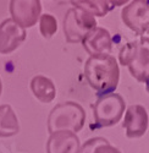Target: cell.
Masks as SVG:
<instances>
[{
  "instance_id": "6da1fadb",
  "label": "cell",
  "mask_w": 149,
  "mask_h": 153,
  "mask_svg": "<svg viewBox=\"0 0 149 153\" xmlns=\"http://www.w3.org/2000/svg\"><path fill=\"white\" fill-rule=\"evenodd\" d=\"M84 76L87 82L99 96L110 94L119 86V62L115 56L110 54L89 56L84 64Z\"/></svg>"
},
{
  "instance_id": "7a4b0ae2",
  "label": "cell",
  "mask_w": 149,
  "mask_h": 153,
  "mask_svg": "<svg viewBox=\"0 0 149 153\" xmlns=\"http://www.w3.org/2000/svg\"><path fill=\"white\" fill-rule=\"evenodd\" d=\"M121 65L127 66L132 77L149 82V37H141L123 45L119 53Z\"/></svg>"
},
{
  "instance_id": "3957f363",
  "label": "cell",
  "mask_w": 149,
  "mask_h": 153,
  "mask_svg": "<svg viewBox=\"0 0 149 153\" xmlns=\"http://www.w3.org/2000/svg\"><path fill=\"white\" fill-rule=\"evenodd\" d=\"M86 121V111L78 103L64 102L55 105L48 117V131L54 134L67 131L76 134L82 130Z\"/></svg>"
},
{
  "instance_id": "277c9868",
  "label": "cell",
  "mask_w": 149,
  "mask_h": 153,
  "mask_svg": "<svg viewBox=\"0 0 149 153\" xmlns=\"http://www.w3.org/2000/svg\"><path fill=\"white\" fill-rule=\"evenodd\" d=\"M126 103L117 93L100 96L93 105L94 121L98 127L113 126L120 121L125 113Z\"/></svg>"
},
{
  "instance_id": "5b68a950",
  "label": "cell",
  "mask_w": 149,
  "mask_h": 153,
  "mask_svg": "<svg viewBox=\"0 0 149 153\" xmlns=\"http://www.w3.org/2000/svg\"><path fill=\"white\" fill-rule=\"evenodd\" d=\"M97 20L93 15L78 7L67 10L64 19L65 39L69 43H82L83 38L97 27Z\"/></svg>"
},
{
  "instance_id": "8992f818",
  "label": "cell",
  "mask_w": 149,
  "mask_h": 153,
  "mask_svg": "<svg viewBox=\"0 0 149 153\" xmlns=\"http://www.w3.org/2000/svg\"><path fill=\"white\" fill-rule=\"evenodd\" d=\"M122 21L134 33L149 34V0H133L122 9Z\"/></svg>"
},
{
  "instance_id": "52a82bcc",
  "label": "cell",
  "mask_w": 149,
  "mask_h": 153,
  "mask_svg": "<svg viewBox=\"0 0 149 153\" xmlns=\"http://www.w3.org/2000/svg\"><path fill=\"white\" fill-rule=\"evenodd\" d=\"M42 12V5L39 0H11L10 14L11 20L24 30L33 27L38 22Z\"/></svg>"
},
{
  "instance_id": "ba28073f",
  "label": "cell",
  "mask_w": 149,
  "mask_h": 153,
  "mask_svg": "<svg viewBox=\"0 0 149 153\" xmlns=\"http://www.w3.org/2000/svg\"><path fill=\"white\" fill-rule=\"evenodd\" d=\"M26 39V30L14 20L6 19L0 23V54H10Z\"/></svg>"
},
{
  "instance_id": "9c48e42d",
  "label": "cell",
  "mask_w": 149,
  "mask_h": 153,
  "mask_svg": "<svg viewBox=\"0 0 149 153\" xmlns=\"http://www.w3.org/2000/svg\"><path fill=\"white\" fill-rule=\"evenodd\" d=\"M82 45L91 56L106 55L111 52L113 39L108 30L97 26L83 38Z\"/></svg>"
},
{
  "instance_id": "30bf717a",
  "label": "cell",
  "mask_w": 149,
  "mask_h": 153,
  "mask_svg": "<svg viewBox=\"0 0 149 153\" xmlns=\"http://www.w3.org/2000/svg\"><path fill=\"white\" fill-rule=\"evenodd\" d=\"M123 127L128 138H138L143 136L148 129V113L141 104H132L127 108Z\"/></svg>"
},
{
  "instance_id": "8fae6325",
  "label": "cell",
  "mask_w": 149,
  "mask_h": 153,
  "mask_svg": "<svg viewBox=\"0 0 149 153\" xmlns=\"http://www.w3.org/2000/svg\"><path fill=\"white\" fill-rule=\"evenodd\" d=\"M80 148L78 136L67 131L50 134L46 141V153H78Z\"/></svg>"
},
{
  "instance_id": "7c38bea8",
  "label": "cell",
  "mask_w": 149,
  "mask_h": 153,
  "mask_svg": "<svg viewBox=\"0 0 149 153\" xmlns=\"http://www.w3.org/2000/svg\"><path fill=\"white\" fill-rule=\"evenodd\" d=\"M31 91L33 96L42 103H50L56 96L54 82L43 75H37L31 80Z\"/></svg>"
},
{
  "instance_id": "4fadbf2b",
  "label": "cell",
  "mask_w": 149,
  "mask_h": 153,
  "mask_svg": "<svg viewBox=\"0 0 149 153\" xmlns=\"http://www.w3.org/2000/svg\"><path fill=\"white\" fill-rule=\"evenodd\" d=\"M20 131L16 114L9 104L0 105V137H10Z\"/></svg>"
},
{
  "instance_id": "5bb4252c",
  "label": "cell",
  "mask_w": 149,
  "mask_h": 153,
  "mask_svg": "<svg viewBox=\"0 0 149 153\" xmlns=\"http://www.w3.org/2000/svg\"><path fill=\"white\" fill-rule=\"evenodd\" d=\"M71 4L74 7L89 12L94 17L105 16L113 7V5H110L111 1H106V0H77V1H71Z\"/></svg>"
},
{
  "instance_id": "9a60e30c",
  "label": "cell",
  "mask_w": 149,
  "mask_h": 153,
  "mask_svg": "<svg viewBox=\"0 0 149 153\" xmlns=\"http://www.w3.org/2000/svg\"><path fill=\"white\" fill-rule=\"evenodd\" d=\"M78 153H121L104 137L89 138L81 146Z\"/></svg>"
},
{
  "instance_id": "2e32d148",
  "label": "cell",
  "mask_w": 149,
  "mask_h": 153,
  "mask_svg": "<svg viewBox=\"0 0 149 153\" xmlns=\"http://www.w3.org/2000/svg\"><path fill=\"white\" fill-rule=\"evenodd\" d=\"M39 31H41V34L45 38V39H50L58 31L56 19L50 14L41 15V17H39Z\"/></svg>"
},
{
  "instance_id": "e0dca14e",
  "label": "cell",
  "mask_w": 149,
  "mask_h": 153,
  "mask_svg": "<svg viewBox=\"0 0 149 153\" xmlns=\"http://www.w3.org/2000/svg\"><path fill=\"white\" fill-rule=\"evenodd\" d=\"M1 90H3V83H1V80H0V96H1Z\"/></svg>"
}]
</instances>
